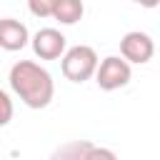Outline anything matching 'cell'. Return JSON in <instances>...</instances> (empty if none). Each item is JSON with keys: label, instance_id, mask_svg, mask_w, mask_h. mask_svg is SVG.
I'll return each mask as SVG.
<instances>
[{"label": "cell", "instance_id": "6da1fadb", "mask_svg": "<svg viewBox=\"0 0 160 160\" xmlns=\"http://www.w3.org/2000/svg\"><path fill=\"white\" fill-rule=\"evenodd\" d=\"M10 88L12 92L32 110H42L50 105L55 95L52 75L35 60H18L10 68Z\"/></svg>", "mask_w": 160, "mask_h": 160}, {"label": "cell", "instance_id": "7a4b0ae2", "mask_svg": "<svg viewBox=\"0 0 160 160\" xmlns=\"http://www.w3.org/2000/svg\"><path fill=\"white\" fill-rule=\"evenodd\" d=\"M98 52L90 45H72L60 58V70L70 82H85L98 72Z\"/></svg>", "mask_w": 160, "mask_h": 160}, {"label": "cell", "instance_id": "3957f363", "mask_svg": "<svg viewBox=\"0 0 160 160\" xmlns=\"http://www.w3.org/2000/svg\"><path fill=\"white\" fill-rule=\"evenodd\" d=\"M130 78H132V70H130V62L122 55H108L105 60H100L98 72H95V82L105 92L125 88L130 82Z\"/></svg>", "mask_w": 160, "mask_h": 160}, {"label": "cell", "instance_id": "277c9868", "mask_svg": "<svg viewBox=\"0 0 160 160\" xmlns=\"http://www.w3.org/2000/svg\"><path fill=\"white\" fill-rule=\"evenodd\" d=\"M120 55L128 60V62H135V65H145L152 55H155V42L148 32H140V30H130L122 35L120 40Z\"/></svg>", "mask_w": 160, "mask_h": 160}, {"label": "cell", "instance_id": "5b68a950", "mask_svg": "<svg viewBox=\"0 0 160 160\" xmlns=\"http://www.w3.org/2000/svg\"><path fill=\"white\" fill-rule=\"evenodd\" d=\"M30 45H32V52H35L40 60H58V58H62L65 50H68L65 35H62L60 30H55V28H42V30H38V32L32 35Z\"/></svg>", "mask_w": 160, "mask_h": 160}, {"label": "cell", "instance_id": "8992f818", "mask_svg": "<svg viewBox=\"0 0 160 160\" xmlns=\"http://www.w3.org/2000/svg\"><path fill=\"white\" fill-rule=\"evenodd\" d=\"M30 42V32L25 28V22L15 20V18H2L0 20V48L8 52H18Z\"/></svg>", "mask_w": 160, "mask_h": 160}, {"label": "cell", "instance_id": "52a82bcc", "mask_svg": "<svg viewBox=\"0 0 160 160\" xmlns=\"http://www.w3.org/2000/svg\"><path fill=\"white\" fill-rule=\"evenodd\" d=\"M82 15H85L82 0H58V5L52 10V18L60 25H75L78 20H82Z\"/></svg>", "mask_w": 160, "mask_h": 160}, {"label": "cell", "instance_id": "ba28073f", "mask_svg": "<svg viewBox=\"0 0 160 160\" xmlns=\"http://www.w3.org/2000/svg\"><path fill=\"white\" fill-rule=\"evenodd\" d=\"M90 140H70V142H65V145H60L52 155H50V160H82L85 158V152L90 150Z\"/></svg>", "mask_w": 160, "mask_h": 160}, {"label": "cell", "instance_id": "9c48e42d", "mask_svg": "<svg viewBox=\"0 0 160 160\" xmlns=\"http://www.w3.org/2000/svg\"><path fill=\"white\" fill-rule=\"evenodd\" d=\"M55 5H58V0H28V8L35 18H52Z\"/></svg>", "mask_w": 160, "mask_h": 160}, {"label": "cell", "instance_id": "30bf717a", "mask_svg": "<svg viewBox=\"0 0 160 160\" xmlns=\"http://www.w3.org/2000/svg\"><path fill=\"white\" fill-rule=\"evenodd\" d=\"M12 112H15V108H12L10 95H8L5 90H0V128H5V125L12 120Z\"/></svg>", "mask_w": 160, "mask_h": 160}, {"label": "cell", "instance_id": "8fae6325", "mask_svg": "<svg viewBox=\"0 0 160 160\" xmlns=\"http://www.w3.org/2000/svg\"><path fill=\"white\" fill-rule=\"evenodd\" d=\"M82 160H118V155L110 150V148H98V145H90V150L85 152Z\"/></svg>", "mask_w": 160, "mask_h": 160}, {"label": "cell", "instance_id": "7c38bea8", "mask_svg": "<svg viewBox=\"0 0 160 160\" xmlns=\"http://www.w3.org/2000/svg\"><path fill=\"white\" fill-rule=\"evenodd\" d=\"M132 2H138L140 8H158L160 5V0H132Z\"/></svg>", "mask_w": 160, "mask_h": 160}]
</instances>
